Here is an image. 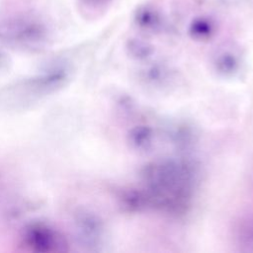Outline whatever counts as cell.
<instances>
[{
  "label": "cell",
  "instance_id": "6",
  "mask_svg": "<svg viewBox=\"0 0 253 253\" xmlns=\"http://www.w3.org/2000/svg\"><path fill=\"white\" fill-rule=\"evenodd\" d=\"M90 1H95V2H101V1H105V0H90Z\"/></svg>",
  "mask_w": 253,
  "mask_h": 253
},
{
  "label": "cell",
  "instance_id": "5",
  "mask_svg": "<svg viewBox=\"0 0 253 253\" xmlns=\"http://www.w3.org/2000/svg\"><path fill=\"white\" fill-rule=\"evenodd\" d=\"M211 23L206 19L199 18V19H196L192 22L191 31L195 35H199V36L207 35L211 32Z\"/></svg>",
  "mask_w": 253,
  "mask_h": 253
},
{
  "label": "cell",
  "instance_id": "4",
  "mask_svg": "<svg viewBox=\"0 0 253 253\" xmlns=\"http://www.w3.org/2000/svg\"><path fill=\"white\" fill-rule=\"evenodd\" d=\"M136 21L141 26L149 27L158 21V17L150 7H140L136 12Z\"/></svg>",
  "mask_w": 253,
  "mask_h": 253
},
{
  "label": "cell",
  "instance_id": "1",
  "mask_svg": "<svg viewBox=\"0 0 253 253\" xmlns=\"http://www.w3.org/2000/svg\"><path fill=\"white\" fill-rule=\"evenodd\" d=\"M65 80L64 73L56 72L15 82L0 90V106L9 110L25 109L60 88Z\"/></svg>",
  "mask_w": 253,
  "mask_h": 253
},
{
  "label": "cell",
  "instance_id": "3",
  "mask_svg": "<svg viewBox=\"0 0 253 253\" xmlns=\"http://www.w3.org/2000/svg\"><path fill=\"white\" fill-rule=\"evenodd\" d=\"M43 28L35 23H24L16 28L15 37L25 42H36L43 37Z\"/></svg>",
  "mask_w": 253,
  "mask_h": 253
},
{
  "label": "cell",
  "instance_id": "2",
  "mask_svg": "<svg viewBox=\"0 0 253 253\" xmlns=\"http://www.w3.org/2000/svg\"><path fill=\"white\" fill-rule=\"evenodd\" d=\"M27 242L30 246L35 247L39 251H58L62 246L61 237L54 231L42 226L32 227L27 236Z\"/></svg>",
  "mask_w": 253,
  "mask_h": 253
}]
</instances>
